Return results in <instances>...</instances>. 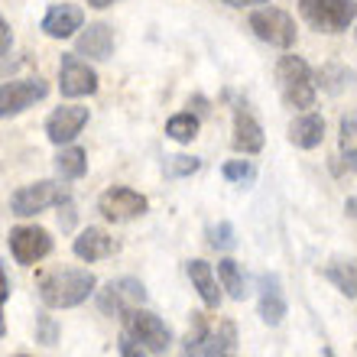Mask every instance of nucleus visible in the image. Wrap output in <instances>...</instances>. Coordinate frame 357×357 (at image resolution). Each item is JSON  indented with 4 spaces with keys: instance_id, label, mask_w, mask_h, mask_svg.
Segmentation results:
<instances>
[{
    "instance_id": "f257e3e1",
    "label": "nucleus",
    "mask_w": 357,
    "mask_h": 357,
    "mask_svg": "<svg viewBox=\"0 0 357 357\" xmlns=\"http://www.w3.org/2000/svg\"><path fill=\"white\" fill-rule=\"evenodd\" d=\"M94 292H98V276L91 270H78V266L52 270L39 280V299L46 309H75L91 299Z\"/></svg>"
},
{
    "instance_id": "f03ea898",
    "label": "nucleus",
    "mask_w": 357,
    "mask_h": 357,
    "mask_svg": "<svg viewBox=\"0 0 357 357\" xmlns=\"http://www.w3.org/2000/svg\"><path fill=\"white\" fill-rule=\"evenodd\" d=\"M234 344H237L234 321H221L215 328L202 312H192V328H188L185 344H182V357H227L234 351Z\"/></svg>"
},
{
    "instance_id": "7ed1b4c3",
    "label": "nucleus",
    "mask_w": 357,
    "mask_h": 357,
    "mask_svg": "<svg viewBox=\"0 0 357 357\" xmlns=\"http://www.w3.org/2000/svg\"><path fill=\"white\" fill-rule=\"evenodd\" d=\"M276 82H280L282 101L289 104V107H296V111L315 107V85H319V82H315L309 62L302 56L286 52V56L276 62Z\"/></svg>"
},
{
    "instance_id": "20e7f679",
    "label": "nucleus",
    "mask_w": 357,
    "mask_h": 357,
    "mask_svg": "<svg viewBox=\"0 0 357 357\" xmlns=\"http://www.w3.org/2000/svg\"><path fill=\"white\" fill-rule=\"evenodd\" d=\"M66 202H72V188L66 185V178H39L29 185H20L10 195V215L17 218H33L46 208H62Z\"/></svg>"
},
{
    "instance_id": "39448f33",
    "label": "nucleus",
    "mask_w": 357,
    "mask_h": 357,
    "mask_svg": "<svg viewBox=\"0 0 357 357\" xmlns=\"http://www.w3.org/2000/svg\"><path fill=\"white\" fill-rule=\"evenodd\" d=\"M121 319H123V331H127L140 348L150 351V354H166V351L172 348V328L160 315H153L150 309L130 305Z\"/></svg>"
},
{
    "instance_id": "423d86ee",
    "label": "nucleus",
    "mask_w": 357,
    "mask_h": 357,
    "mask_svg": "<svg viewBox=\"0 0 357 357\" xmlns=\"http://www.w3.org/2000/svg\"><path fill=\"white\" fill-rule=\"evenodd\" d=\"M299 13L319 33H344L357 20V0H299Z\"/></svg>"
},
{
    "instance_id": "0eeeda50",
    "label": "nucleus",
    "mask_w": 357,
    "mask_h": 357,
    "mask_svg": "<svg viewBox=\"0 0 357 357\" xmlns=\"http://www.w3.org/2000/svg\"><path fill=\"white\" fill-rule=\"evenodd\" d=\"M250 29H254L257 39H264V43H270V46L276 49H292L296 46V20L286 13V10L280 7H260L250 13Z\"/></svg>"
},
{
    "instance_id": "6e6552de",
    "label": "nucleus",
    "mask_w": 357,
    "mask_h": 357,
    "mask_svg": "<svg viewBox=\"0 0 357 357\" xmlns=\"http://www.w3.org/2000/svg\"><path fill=\"white\" fill-rule=\"evenodd\" d=\"M7 247H10V257L20 266H33L52 254V234H49L46 227L20 225V227H10Z\"/></svg>"
},
{
    "instance_id": "1a4fd4ad",
    "label": "nucleus",
    "mask_w": 357,
    "mask_h": 357,
    "mask_svg": "<svg viewBox=\"0 0 357 357\" xmlns=\"http://www.w3.org/2000/svg\"><path fill=\"white\" fill-rule=\"evenodd\" d=\"M146 208H150L146 195H140L137 188H127V185H111L98 198V211L107 221H114V225H123V221H133V218L146 215Z\"/></svg>"
},
{
    "instance_id": "9d476101",
    "label": "nucleus",
    "mask_w": 357,
    "mask_h": 357,
    "mask_svg": "<svg viewBox=\"0 0 357 357\" xmlns=\"http://www.w3.org/2000/svg\"><path fill=\"white\" fill-rule=\"evenodd\" d=\"M49 94L46 78H17V82H3L0 88V114L3 117H17V114L29 111L36 101H43Z\"/></svg>"
},
{
    "instance_id": "9b49d317",
    "label": "nucleus",
    "mask_w": 357,
    "mask_h": 357,
    "mask_svg": "<svg viewBox=\"0 0 357 357\" xmlns=\"http://www.w3.org/2000/svg\"><path fill=\"white\" fill-rule=\"evenodd\" d=\"M59 91L62 98H88L98 91V72L78 52H68L59 62Z\"/></svg>"
},
{
    "instance_id": "f8f14e48",
    "label": "nucleus",
    "mask_w": 357,
    "mask_h": 357,
    "mask_svg": "<svg viewBox=\"0 0 357 357\" xmlns=\"http://www.w3.org/2000/svg\"><path fill=\"white\" fill-rule=\"evenodd\" d=\"M143 302H146V286L133 276L111 280L104 289H98V305L104 315H123L130 305H143Z\"/></svg>"
},
{
    "instance_id": "ddd939ff",
    "label": "nucleus",
    "mask_w": 357,
    "mask_h": 357,
    "mask_svg": "<svg viewBox=\"0 0 357 357\" xmlns=\"http://www.w3.org/2000/svg\"><path fill=\"white\" fill-rule=\"evenodd\" d=\"M85 123H88V107H82V104H62V107H56L46 117V137L56 146H68L78 133L85 130Z\"/></svg>"
},
{
    "instance_id": "4468645a",
    "label": "nucleus",
    "mask_w": 357,
    "mask_h": 357,
    "mask_svg": "<svg viewBox=\"0 0 357 357\" xmlns=\"http://www.w3.org/2000/svg\"><path fill=\"white\" fill-rule=\"evenodd\" d=\"M121 250V244L114 241L104 227H85L82 234L72 241V254L78 260H85V264H98V260H107Z\"/></svg>"
},
{
    "instance_id": "2eb2a0df",
    "label": "nucleus",
    "mask_w": 357,
    "mask_h": 357,
    "mask_svg": "<svg viewBox=\"0 0 357 357\" xmlns=\"http://www.w3.org/2000/svg\"><path fill=\"white\" fill-rule=\"evenodd\" d=\"M78 29H85V13L75 3H52L43 17V33L49 39H68Z\"/></svg>"
},
{
    "instance_id": "dca6fc26",
    "label": "nucleus",
    "mask_w": 357,
    "mask_h": 357,
    "mask_svg": "<svg viewBox=\"0 0 357 357\" xmlns=\"http://www.w3.org/2000/svg\"><path fill=\"white\" fill-rule=\"evenodd\" d=\"M75 52L94 62H107L114 56V29L107 23H88L75 39Z\"/></svg>"
},
{
    "instance_id": "f3484780",
    "label": "nucleus",
    "mask_w": 357,
    "mask_h": 357,
    "mask_svg": "<svg viewBox=\"0 0 357 357\" xmlns=\"http://www.w3.org/2000/svg\"><path fill=\"white\" fill-rule=\"evenodd\" d=\"M286 312H289V305H286V296H282L280 276L264 273L260 276V319H264V325H270V328L282 325Z\"/></svg>"
},
{
    "instance_id": "a211bd4d",
    "label": "nucleus",
    "mask_w": 357,
    "mask_h": 357,
    "mask_svg": "<svg viewBox=\"0 0 357 357\" xmlns=\"http://www.w3.org/2000/svg\"><path fill=\"white\" fill-rule=\"evenodd\" d=\"M237 153L244 156H254V153L264 150V127L250 111L244 107H234V137H231Z\"/></svg>"
},
{
    "instance_id": "6ab92c4d",
    "label": "nucleus",
    "mask_w": 357,
    "mask_h": 357,
    "mask_svg": "<svg viewBox=\"0 0 357 357\" xmlns=\"http://www.w3.org/2000/svg\"><path fill=\"white\" fill-rule=\"evenodd\" d=\"M325 140V117L315 111H302L289 123V143L296 150H315Z\"/></svg>"
},
{
    "instance_id": "aec40b11",
    "label": "nucleus",
    "mask_w": 357,
    "mask_h": 357,
    "mask_svg": "<svg viewBox=\"0 0 357 357\" xmlns=\"http://www.w3.org/2000/svg\"><path fill=\"white\" fill-rule=\"evenodd\" d=\"M185 273H188V280H192V286H195V292L202 296V302H205V309H218V305H221V289H218L211 264H205V260H188Z\"/></svg>"
},
{
    "instance_id": "412c9836",
    "label": "nucleus",
    "mask_w": 357,
    "mask_h": 357,
    "mask_svg": "<svg viewBox=\"0 0 357 357\" xmlns=\"http://www.w3.org/2000/svg\"><path fill=\"white\" fill-rule=\"evenodd\" d=\"M321 276L348 299H357V260H331L325 264Z\"/></svg>"
},
{
    "instance_id": "4be33fe9",
    "label": "nucleus",
    "mask_w": 357,
    "mask_h": 357,
    "mask_svg": "<svg viewBox=\"0 0 357 357\" xmlns=\"http://www.w3.org/2000/svg\"><path fill=\"white\" fill-rule=\"evenodd\" d=\"M52 166H56L59 178H66V182H75V178H82L88 172V153L82 150V146H62V150L56 153V160H52Z\"/></svg>"
},
{
    "instance_id": "5701e85b",
    "label": "nucleus",
    "mask_w": 357,
    "mask_h": 357,
    "mask_svg": "<svg viewBox=\"0 0 357 357\" xmlns=\"http://www.w3.org/2000/svg\"><path fill=\"white\" fill-rule=\"evenodd\" d=\"M218 280H221V286L227 289V296L234 302H244L247 299V273L244 266L237 264L234 257H225V260H218Z\"/></svg>"
},
{
    "instance_id": "b1692460",
    "label": "nucleus",
    "mask_w": 357,
    "mask_h": 357,
    "mask_svg": "<svg viewBox=\"0 0 357 357\" xmlns=\"http://www.w3.org/2000/svg\"><path fill=\"white\" fill-rule=\"evenodd\" d=\"M338 146H341V160L351 172H357V117H341L338 123Z\"/></svg>"
},
{
    "instance_id": "393cba45",
    "label": "nucleus",
    "mask_w": 357,
    "mask_h": 357,
    "mask_svg": "<svg viewBox=\"0 0 357 357\" xmlns=\"http://www.w3.org/2000/svg\"><path fill=\"white\" fill-rule=\"evenodd\" d=\"M198 117L192 111H182V114H172L169 121H166V137L176 143H192L198 137Z\"/></svg>"
},
{
    "instance_id": "a878e982",
    "label": "nucleus",
    "mask_w": 357,
    "mask_h": 357,
    "mask_svg": "<svg viewBox=\"0 0 357 357\" xmlns=\"http://www.w3.org/2000/svg\"><path fill=\"white\" fill-rule=\"evenodd\" d=\"M221 176H225L227 182H234V185H250L257 178V166L250 160H227L225 166H221Z\"/></svg>"
},
{
    "instance_id": "bb28decb",
    "label": "nucleus",
    "mask_w": 357,
    "mask_h": 357,
    "mask_svg": "<svg viewBox=\"0 0 357 357\" xmlns=\"http://www.w3.org/2000/svg\"><path fill=\"white\" fill-rule=\"evenodd\" d=\"M208 244L215 247V250H221V254H227V250H234L237 247V231L231 221H218L215 227H208Z\"/></svg>"
},
{
    "instance_id": "cd10ccee",
    "label": "nucleus",
    "mask_w": 357,
    "mask_h": 357,
    "mask_svg": "<svg viewBox=\"0 0 357 357\" xmlns=\"http://www.w3.org/2000/svg\"><path fill=\"white\" fill-rule=\"evenodd\" d=\"M59 335H62V328H59V321L49 315V312H39L36 315V341L39 344H46V348H52L59 341Z\"/></svg>"
},
{
    "instance_id": "c85d7f7f",
    "label": "nucleus",
    "mask_w": 357,
    "mask_h": 357,
    "mask_svg": "<svg viewBox=\"0 0 357 357\" xmlns=\"http://www.w3.org/2000/svg\"><path fill=\"white\" fill-rule=\"evenodd\" d=\"M198 169H202L198 156H169V162H166V176L169 178H185Z\"/></svg>"
},
{
    "instance_id": "c756f323",
    "label": "nucleus",
    "mask_w": 357,
    "mask_h": 357,
    "mask_svg": "<svg viewBox=\"0 0 357 357\" xmlns=\"http://www.w3.org/2000/svg\"><path fill=\"white\" fill-rule=\"evenodd\" d=\"M117 348H121V357H150V351L140 348V344H137V341H133L127 331L121 335V344H117Z\"/></svg>"
},
{
    "instance_id": "7c9ffc66",
    "label": "nucleus",
    "mask_w": 357,
    "mask_h": 357,
    "mask_svg": "<svg viewBox=\"0 0 357 357\" xmlns=\"http://www.w3.org/2000/svg\"><path fill=\"white\" fill-rule=\"evenodd\" d=\"M0 39H3V43H0V52H3V56H10V43H13V36H10V23H7V20H0Z\"/></svg>"
},
{
    "instance_id": "2f4dec72",
    "label": "nucleus",
    "mask_w": 357,
    "mask_h": 357,
    "mask_svg": "<svg viewBox=\"0 0 357 357\" xmlns=\"http://www.w3.org/2000/svg\"><path fill=\"white\" fill-rule=\"evenodd\" d=\"M227 7H257V3H270V0H221Z\"/></svg>"
},
{
    "instance_id": "473e14b6",
    "label": "nucleus",
    "mask_w": 357,
    "mask_h": 357,
    "mask_svg": "<svg viewBox=\"0 0 357 357\" xmlns=\"http://www.w3.org/2000/svg\"><path fill=\"white\" fill-rule=\"evenodd\" d=\"M117 0H88V7H94V10H107V7H114Z\"/></svg>"
},
{
    "instance_id": "72a5a7b5",
    "label": "nucleus",
    "mask_w": 357,
    "mask_h": 357,
    "mask_svg": "<svg viewBox=\"0 0 357 357\" xmlns=\"http://www.w3.org/2000/svg\"><path fill=\"white\" fill-rule=\"evenodd\" d=\"M344 211H348L351 218H357V198H348V202H344Z\"/></svg>"
},
{
    "instance_id": "f704fd0d",
    "label": "nucleus",
    "mask_w": 357,
    "mask_h": 357,
    "mask_svg": "<svg viewBox=\"0 0 357 357\" xmlns=\"http://www.w3.org/2000/svg\"><path fill=\"white\" fill-rule=\"evenodd\" d=\"M321 354H325V357H335V351H331V348H325V351H321Z\"/></svg>"
},
{
    "instance_id": "c9c22d12",
    "label": "nucleus",
    "mask_w": 357,
    "mask_h": 357,
    "mask_svg": "<svg viewBox=\"0 0 357 357\" xmlns=\"http://www.w3.org/2000/svg\"><path fill=\"white\" fill-rule=\"evenodd\" d=\"M13 357H29V354H13Z\"/></svg>"
},
{
    "instance_id": "e433bc0d",
    "label": "nucleus",
    "mask_w": 357,
    "mask_h": 357,
    "mask_svg": "<svg viewBox=\"0 0 357 357\" xmlns=\"http://www.w3.org/2000/svg\"><path fill=\"white\" fill-rule=\"evenodd\" d=\"M227 357H231V354H227Z\"/></svg>"
}]
</instances>
